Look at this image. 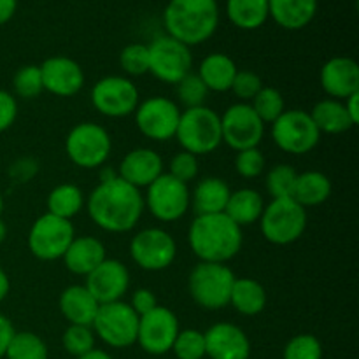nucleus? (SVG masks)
<instances>
[{"instance_id":"obj_1","label":"nucleus","mask_w":359,"mask_h":359,"mask_svg":"<svg viewBox=\"0 0 359 359\" xmlns=\"http://www.w3.org/2000/svg\"><path fill=\"white\" fill-rule=\"evenodd\" d=\"M144 195L139 188L121 177L98 182L86 200L91 221L109 233H126L133 230L144 212Z\"/></svg>"},{"instance_id":"obj_2","label":"nucleus","mask_w":359,"mask_h":359,"mask_svg":"<svg viewBox=\"0 0 359 359\" xmlns=\"http://www.w3.org/2000/svg\"><path fill=\"white\" fill-rule=\"evenodd\" d=\"M188 242L200 262L228 263L241 252L244 235L242 228L224 212L207 214L193 219Z\"/></svg>"},{"instance_id":"obj_3","label":"nucleus","mask_w":359,"mask_h":359,"mask_svg":"<svg viewBox=\"0 0 359 359\" xmlns=\"http://www.w3.org/2000/svg\"><path fill=\"white\" fill-rule=\"evenodd\" d=\"M167 35L186 46L209 41L219 25L216 0H170L163 13Z\"/></svg>"},{"instance_id":"obj_4","label":"nucleus","mask_w":359,"mask_h":359,"mask_svg":"<svg viewBox=\"0 0 359 359\" xmlns=\"http://www.w3.org/2000/svg\"><path fill=\"white\" fill-rule=\"evenodd\" d=\"M174 139L179 140L182 151L195 156L214 153L223 142L221 116L205 105L186 109L184 112H181Z\"/></svg>"},{"instance_id":"obj_5","label":"nucleus","mask_w":359,"mask_h":359,"mask_svg":"<svg viewBox=\"0 0 359 359\" xmlns=\"http://www.w3.org/2000/svg\"><path fill=\"white\" fill-rule=\"evenodd\" d=\"M235 273L226 263H205L195 265L188 277V290L193 302L205 311H221L230 305Z\"/></svg>"},{"instance_id":"obj_6","label":"nucleus","mask_w":359,"mask_h":359,"mask_svg":"<svg viewBox=\"0 0 359 359\" xmlns=\"http://www.w3.org/2000/svg\"><path fill=\"white\" fill-rule=\"evenodd\" d=\"M259 226L270 244L290 245L305 233L307 210L293 198H276L263 209Z\"/></svg>"},{"instance_id":"obj_7","label":"nucleus","mask_w":359,"mask_h":359,"mask_svg":"<svg viewBox=\"0 0 359 359\" xmlns=\"http://www.w3.org/2000/svg\"><path fill=\"white\" fill-rule=\"evenodd\" d=\"M112 140L107 130L97 123L84 121L74 126L65 139V153L76 167L91 170L109 160Z\"/></svg>"},{"instance_id":"obj_8","label":"nucleus","mask_w":359,"mask_h":359,"mask_svg":"<svg viewBox=\"0 0 359 359\" xmlns=\"http://www.w3.org/2000/svg\"><path fill=\"white\" fill-rule=\"evenodd\" d=\"M91 328L95 335L109 347L126 349L137 344L139 316L130 307V304H125L123 300L104 304L98 307L97 318Z\"/></svg>"},{"instance_id":"obj_9","label":"nucleus","mask_w":359,"mask_h":359,"mask_svg":"<svg viewBox=\"0 0 359 359\" xmlns=\"http://www.w3.org/2000/svg\"><path fill=\"white\" fill-rule=\"evenodd\" d=\"M76 237L74 224L46 212L34 221L28 231V249L41 262H55L63 258L70 242Z\"/></svg>"},{"instance_id":"obj_10","label":"nucleus","mask_w":359,"mask_h":359,"mask_svg":"<svg viewBox=\"0 0 359 359\" xmlns=\"http://www.w3.org/2000/svg\"><path fill=\"white\" fill-rule=\"evenodd\" d=\"M272 139L284 153L302 156L318 147L321 133L309 112L291 109L284 111L283 116L272 123Z\"/></svg>"},{"instance_id":"obj_11","label":"nucleus","mask_w":359,"mask_h":359,"mask_svg":"<svg viewBox=\"0 0 359 359\" xmlns=\"http://www.w3.org/2000/svg\"><path fill=\"white\" fill-rule=\"evenodd\" d=\"M144 203L158 221L174 223L191 207V193L188 184L163 172L153 184L147 186Z\"/></svg>"},{"instance_id":"obj_12","label":"nucleus","mask_w":359,"mask_h":359,"mask_svg":"<svg viewBox=\"0 0 359 359\" xmlns=\"http://www.w3.org/2000/svg\"><path fill=\"white\" fill-rule=\"evenodd\" d=\"M147 49H149V72L161 83L177 84L182 77L191 72V49L170 35L154 39Z\"/></svg>"},{"instance_id":"obj_13","label":"nucleus","mask_w":359,"mask_h":359,"mask_svg":"<svg viewBox=\"0 0 359 359\" xmlns=\"http://www.w3.org/2000/svg\"><path fill=\"white\" fill-rule=\"evenodd\" d=\"M91 104L107 118H126L133 114L140 104L135 83L123 76L102 77L91 90Z\"/></svg>"},{"instance_id":"obj_14","label":"nucleus","mask_w":359,"mask_h":359,"mask_svg":"<svg viewBox=\"0 0 359 359\" xmlns=\"http://www.w3.org/2000/svg\"><path fill=\"white\" fill-rule=\"evenodd\" d=\"M130 256L139 269L146 272H161L174 263L177 244L168 231L161 228H146L130 242Z\"/></svg>"},{"instance_id":"obj_15","label":"nucleus","mask_w":359,"mask_h":359,"mask_svg":"<svg viewBox=\"0 0 359 359\" xmlns=\"http://www.w3.org/2000/svg\"><path fill=\"white\" fill-rule=\"evenodd\" d=\"M135 125L144 137L154 142H167L177 132L181 109L174 100L165 97H151L137 105Z\"/></svg>"},{"instance_id":"obj_16","label":"nucleus","mask_w":359,"mask_h":359,"mask_svg":"<svg viewBox=\"0 0 359 359\" xmlns=\"http://www.w3.org/2000/svg\"><path fill=\"white\" fill-rule=\"evenodd\" d=\"M223 142L233 151L258 147L265 135V123L256 116L249 104H233L221 116Z\"/></svg>"},{"instance_id":"obj_17","label":"nucleus","mask_w":359,"mask_h":359,"mask_svg":"<svg viewBox=\"0 0 359 359\" xmlns=\"http://www.w3.org/2000/svg\"><path fill=\"white\" fill-rule=\"evenodd\" d=\"M179 332V319L168 307L158 305L149 314L139 318L137 344L151 356H163L170 353Z\"/></svg>"},{"instance_id":"obj_18","label":"nucleus","mask_w":359,"mask_h":359,"mask_svg":"<svg viewBox=\"0 0 359 359\" xmlns=\"http://www.w3.org/2000/svg\"><path fill=\"white\" fill-rule=\"evenodd\" d=\"M84 287L100 305L119 302L128 293L130 272L119 259L105 258L93 272L88 273Z\"/></svg>"},{"instance_id":"obj_19","label":"nucleus","mask_w":359,"mask_h":359,"mask_svg":"<svg viewBox=\"0 0 359 359\" xmlns=\"http://www.w3.org/2000/svg\"><path fill=\"white\" fill-rule=\"evenodd\" d=\"M42 86L56 97L69 98L79 93L84 86V72L76 60L69 56H51L39 65Z\"/></svg>"},{"instance_id":"obj_20","label":"nucleus","mask_w":359,"mask_h":359,"mask_svg":"<svg viewBox=\"0 0 359 359\" xmlns=\"http://www.w3.org/2000/svg\"><path fill=\"white\" fill-rule=\"evenodd\" d=\"M205 356L210 359H249L251 342L242 328L231 323H217L205 333Z\"/></svg>"},{"instance_id":"obj_21","label":"nucleus","mask_w":359,"mask_h":359,"mask_svg":"<svg viewBox=\"0 0 359 359\" xmlns=\"http://www.w3.org/2000/svg\"><path fill=\"white\" fill-rule=\"evenodd\" d=\"M321 86L330 98L346 100L359 91V67L349 56H335L321 69Z\"/></svg>"},{"instance_id":"obj_22","label":"nucleus","mask_w":359,"mask_h":359,"mask_svg":"<svg viewBox=\"0 0 359 359\" xmlns=\"http://www.w3.org/2000/svg\"><path fill=\"white\" fill-rule=\"evenodd\" d=\"M163 174V160L149 147H137L128 151L121 160L118 175L135 188H147Z\"/></svg>"},{"instance_id":"obj_23","label":"nucleus","mask_w":359,"mask_h":359,"mask_svg":"<svg viewBox=\"0 0 359 359\" xmlns=\"http://www.w3.org/2000/svg\"><path fill=\"white\" fill-rule=\"evenodd\" d=\"M105 258H107L105 245L98 238L91 235H81V237H74L62 259L69 272H72L74 276L86 277Z\"/></svg>"},{"instance_id":"obj_24","label":"nucleus","mask_w":359,"mask_h":359,"mask_svg":"<svg viewBox=\"0 0 359 359\" xmlns=\"http://www.w3.org/2000/svg\"><path fill=\"white\" fill-rule=\"evenodd\" d=\"M58 307L70 325L91 326L97 318L100 304L84 286H69L60 294Z\"/></svg>"},{"instance_id":"obj_25","label":"nucleus","mask_w":359,"mask_h":359,"mask_svg":"<svg viewBox=\"0 0 359 359\" xmlns=\"http://www.w3.org/2000/svg\"><path fill=\"white\" fill-rule=\"evenodd\" d=\"M231 189L221 177H205L195 186L191 193V205L196 216L221 214L226 209Z\"/></svg>"},{"instance_id":"obj_26","label":"nucleus","mask_w":359,"mask_h":359,"mask_svg":"<svg viewBox=\"0 0 359 359\" xmlns=\"http://www.w3.org/2000/svg\"><path fill=\"white\" fill-rule=\"evenodd\" d=\"M318 0H269V16L286 30H302L314 20Z\"/></svg>"},{"instance_id":"obj_27","label":"nucleus","mask_w":359,"mask_h":359,"mask_svg":"<svg viewBox=\"0 0 359 359\" xmlns=\"http://www.w3.org/2000/svg\"><path fill=\"white\" fill-rule=\"evenodd\" d=\"M238 69L237 63L224 53H212L205 56L198 67V77L209 91L223 93L231 88Z\"/></svg>"},{"instance_id":"obj_28","label":"nucleus","mask_w":359,"mask_h":359,"mask_svg":"<svg viewBox=\"0 0 359 359\" xmlns=\"http://www.w3.org/2000/svg\"><path fill=\"white\" fill-rule=\"evenodd\" d=\"M263 209H265V202H263V196L259 195V191L252 188H242L237 191H231L224 214L235 224L244 228L258 223Z\"/></svg>"},{"instance_id":"obj_29","label":"nucleus","mask_w":359,"mask_h":359,"mask_svg":"<svg viewBox=\"0 0 359 359\" xmlns=\"http://www.w3.org/2000/svg\"><path fill=\"white\" fill-rule=\"evenodd\" d=\"M309 114H311L314 125L318 126L319 133L340 135V133H346L354 128V123L351 121L342 100L325 98V100L318 102Z\"/></svg>"},{"instance_id":"obj_30","label":"nucleus","mask_w":359,"mask_h":359,"mask_svg":"<svg viewBox=\"0 0 359 359\" xmlns=\"http://www.w3.org/2000/svg\"><path fill=\"white\" fill-rule=\"evenodd\" d=\"M230 305L242 316H258L266 307V290L251 277L235 279L230 294Z\"/></svg>"},{"instance_id":"obj_31","label":"nucleus","mask_w":359,"mask_h":359,"mask_svg":"<svg viewBox=\"0 0 359 359\" xmlns=\"http://www.w3.org/2000/svg\"><path fill=\"white\" fill-rule=\"evenodd\" d=\"M330 195H332V181H330L328 175L318 170L298 174L293 200L300 203L304 209L321 205L330 198Z\"/></svg>"},{"instance_id":"obj_32","label":"nucleus","mask_w":359,"mask_h":359,"mask_svg":"<svg viewBox=\"0 0 359 359\" xmlns=\"http://www.w3.org/2000/svg\"><path fill=\"white\" fill-rule=\"evenodd\" d=\"M228 20L242 30H256L269 18V0H226Z\"/></svg>"},{"instance_id":"obj_33","label":"nucleus","mask_w":359,"mask_h":359,"mask_svg":"<svg viewBox=\"0 0 359 359\" xmlns=\"http://www.w3.org/2000/svg\"><path fill=\"white\" fill-rule=\"evenodd\" d=\"M48 212L62 219H72L86 205L83 189L76 184H60L48 195Z\"/></svg>"},{"instance_id":"obj_34","label":"nucleus","mask_w":359,"mask_h":359,"mask_svg":"<svg viewBox=\"0 0 359 359\" xmlns=\"http://www.w3.org/2000/svg\"><path fill=\"white\" fill-rule=\"evenodd\" d=\"M6 359H48L49 351L44 340L34 332H14L6 349Z\"/></svg>"},{"instance_id":"obj_35","label":"nucleus","mask_w":359,"mask_h":359,"mask_svg":"<svg viewBox=\"0 0 359 359\" xmlns=\"http://www.w3.org/2000/svg\"><path fill=\"white\" fill-rule=\"evenodd\" d=\"M249 105H251L252 111L256 112V116H258L265 125L266 123L272 125V123L277 121V119L283 116V112L286 111V102H284L283 93H280L279 90H276V88L270 86H263Z\"/></svg>"},{"instance_id":"obj_36","label":"nucleus","mask_w":359,"mask_h":359,"mask_svg":"<svg viewBox=\"0 0 359 359\" xmlns=\"http://www.w3.org/2000/svg\"><path fill=\"white\" fill-rule=\"evenodd\" d=\"M298 172L286 163L276 165L266 174V191L276 198H293L294 186H297Z\"/></svg>"},{"instance_id":"obj_37","label":"nucleus","mask_w":359,"mask_h":359,"mask_svg":"<svg viewBox=\"0 0 359 359\" xmlns=\"http://www.w3.org/2000/svg\"><path fill=\"white\" fill-rule=\"evenodd\" d=\"M62 344L70 356H84V354L95 349L93 328H91V326L69 325V328L63 332Z\"/></svg>"},{"instance_id":"obj_38","label":"nucleus","mask_w":359,"mask_h":359,"mask_svg":"<svg viewBox=\"0 0 359 359\" xmlns=\"http://www.w3.org/2000/svg\"><path fill=\"white\" fill-rule=\"evenodd\" d=\"M177 98L186 109H195L205 105L207 95L210 93L203 81L200 79L198 74L189 72L188 76L182 77L177 84Z\"/></svg>"},{"instance_id":"obj_39","label":"nucleus","mask_w":359,"mask_h":359,"mask_svg":"<svg viewBox=\"0 0 359 359\" xmlns=\"http://www.w3.org/2000/svg\"><path fill=\"white\" fill-rule=\"evenodd\" d=\"M172 353L177 359L205 358V337L198 330H181L172 346Z\"/></svg>"},{"instance_id":"obj_40","label":"nucleus","mask_w":359,"mask_h":359,"mask_svg":"<svg viewBox=\"0 0 359 359\" xmlns=\"http://www.w3.org/2000/svg\"><path fill=\"white\" fill-rule=\"evenodd\" d=\"M119 65L128 76L139 77L149 72V49L146 44L133 42L123 48L119 55Z\"/></svg>"},{"instance_id":"obj_41","label":"nucleus","mask_w":359,"mask_h":359,"mask_svg":"<svg viewBox=\"0 0 359 359\" xmlns=\"http://www.w3.org/2000/svg\"><path fill=\"white\" fill-rule=\"evenodd\" d=\"M13 86L18 97L25 98V100L37 98L39 95L44 91V86H42L41 69H39L37 65L21 67V69L14 74Z\"/></svg>"},{"instance_id":"obj_42","label":"nucleus","mask_w":359,"mask_h":359,"mask_svg":"<svg viewBox=\"0 0 359 359\" xmlns=\"http://www.w3.org/2000/svg\"><path fill=\"white\" fill-rule=\"evenodd\" d=\"M283 359H323V346L318 337L302 333L286 344Z\"/></svg>"},{"instance_id":"obj_43","label":"nucleus","mask_w":359,"mask_h":359,"mask_svg":"<svg viewBox=\"0 0 359 359\" xmlns=\"http://www.w3.org/2000/svg\"><path fill=\"white\" fill-rule=\"evenodd\" d=\"M235 170L244 179L258 177L265 170V156L258 147L238 151L235 156Z\"/></svg>"},{"instance_id":"obj_44","label":"nucleus","mask_w":359,"mask_h":359,"mask_svg":"<svg viewBox=\"0 0 359 359\" xmlns=\"http://www.w3.org/2000/svg\"><path fill=\"white\" fill-rule=\"evenodd\" d=\"M262 88L263 81L258 74L252 72V70H238L230 90L233 91L238 100H242V104H249L259 93Z\"/></svg>"},{"instance_id":"obj_45","label":"nucleus","mask_w":359,"mask_h":359,"mask_svg":"<svg viewBox=\"0 0 359 359\" xmlns=\"http://www.w3.org/2000/svg\"><path fill=\"white\" fill-rule=\"evenodd\" d=\"M168 174L177 179V181L189 184L198 175V156H195L191 153H186V151H181V153H177L170 160Z\"/></svg>"},{"instance_id":"obj_46","label":"nucleus","mask_w":359,"mask_h":359,"mask_svg":"<svg viewBox=\"0 0 359 359\" xmlns=\"http://www.w3.org/2000/svg\"><path fill=\"white\" fill-rule=\"evenodd\" d=\"M18 116L16 98L6 90H0V133L9 130L14 125Z\"/></svg>"},{"instance_id":"obj_47","label":"nucleus","mask_w":359,"mask_h":359,"mask_svg":"<svg viewBox=\"0 0 359 359\" xmlns=\"http://www.w3.org/2000/svg\"><path fill=\"white\" fill-rule=\"evenodd\" d=\"M39 174V161L34 158H20L9 168V175L14 182H28Z\"/></svg>"},{"instance_id":"obj_48","label":"nucleus","mask_w":359,"mask_h":359,"mask_svg":"<svg viewBox=\"0 0 359 359\" xmlns=\"http://www.w3.org/2000/svg\"><path fill=\"white\" fill-rule=\"evenodd\" d=\"M130 307L135 311V314L139 316V318L140 316L149 314L151 311H154V309L158 307L156 294H154L151 290H147V287H139V290L133 291Z\"/></svg>"},{"instance_id":"obj_49","label":"nucleus","mask_w":359,"mask_h":359,"mask_svg":"<svg viewBox=\"0 0 359 359\" xmlns=\"http://www.w3.org/2000/svg\"><path fill=\"white\" fill-rule=\"evenodd\" d=\"M13 335H14L13 323L9 321V318H6V316L0 312V359L6 356V349L7 346H9Z\"/></svg>"},{"instance_id":"obj_50","label":"nucleus","mask_w":359,"mask_h":359,"mask_svg":"<svg viewBox=\"0 0 359 359\" xmlns=\"http://www.w3.org/2000/svg\"><path fill=\"white\" fill-rule=\"evenodd\" d=\"M344 107H346L351 121H353L354 126H356L359 123V91L358 93L351 95L349 98H346V100H344Z\"/></svg>"},{"instance_id":"obj_51","label":"nucleus","mask_w":359,"mask_h":359,"mask_svg":"<svg viewBox=\"0 0 359 359\" xmlns=\"http://www.w3.org/2000/svg\"><path fill=\"white\" fill-rule=\"evenodd\" d=\"M16 7L18 0H0V25H6L7 21L13 20Z\"/></svg>"},{"instance_id":"obj_52","label":"nucleus","mask_w":359,"mask_h":359,"mask_svg":"<svg viewBox=\"0 0 359 359\" xmlns=\"http://www.w3.org/2000/svg\"><path fill=\"white\" fill-rule=\"evenodd\" d=\"M11 291V280L7 277V273L0 269V302H4L7 298Z\"/></svg>"},{"instance_id":"obj_53","label":"nucleus","mask_w":359,"mask_h":359,"mask_svg":"<svg viewBox=\"0 0 359 359\" xmlns=\"http://www.w3.org/2000/svg\"><path fill=\"white\" fill-rule=\"evenodd\" d=\"M76 359H114V358H112L111 354L105 353V351L93 349V351H90V353L84 354V356H79V358H76Z\"/></svg>"},{"instance_id":"obj_54","label":"nucleus","mask_w":359,"mask_h":359,"mask_svg":"<svg viewBox=\"0 0 359 359\" xmlns=\"http://www.w3.org/2000/svg\"><path fill=\"white\" fill-rule=\"evenodd\" d=\"M7 238V224L0 219V244Z\"/></svg>"},{"instance_id":"obj_55","label":"nucleus","mask_w":359,"mask_h":359,"mask_svg":"<svg viewBox=\"0 0 359 359\" xmlns=\"http://www.w3.org/2000/svg\"><path fill=\"white\" fill-rule=\"evenodd\" d=\"M2 210H4V198L2 195H0V214H2Z\"/></svg>"}]
</instances>
